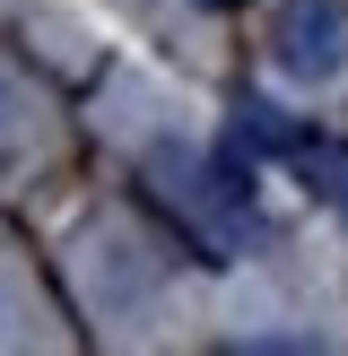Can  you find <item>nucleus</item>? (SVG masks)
<instances>
[{
	"mask_svg": "<svg viewBox=\"0 0 348 356\" xmlns=\"http://www.w3.org/2000/svg\"><path fill=\"white\" fill-rule=\"evenodd\" d=\"M270 61L296 87H322L348 70V0H278L270 17Z\"/></svg>",
	"mask_w": 348,
	"mask_h": 356,
	"instance_id": "obj_1",
	"label": "nucleus"
},
{
	"mask_svg": "<svg viewBox=\"0 0 348 356\" xmlns=\"http://www.w3.org/2000/svg\"><path fill=\"white\" fill-rule=\"evenodd\" d=\"M313 165H322V200H331V209H340V218H348V165H331L322 148H313Z\"/></svg>",
	"mask_w": 348,
	"mask_h": 356,
	"instance_id": "obj_2",
	"label": "nucleus"
},
{
	"mask_svg": "<svg viewBox=\"0 0 348 356\" xmlns=\"http://www.w3.org/2000/svg\"><path fill=\"white\" fill-rule=\"evenodd\" d=\"M0 113H9V79H0Z\"/></svg>",
	"mask_w": 348,
	"mask_h": 356,
	"instance_id": "obj_3",
	"label": "nucleus"
},
{
	"mask_svg": "<svg viewBox=\"0 0 348 356\" xmlns=\"http://www.w3.org/2000/svg\"><path fill=\"white\" fill-rule=\"evenodd\" d=\"M200 9H235V0H200Z\"/></svg>",
	"mask_w": 348,
	"mask_h": 356,
	"instance_id": "obj_4",
	"label": "nucleus"
}]
</instances>
